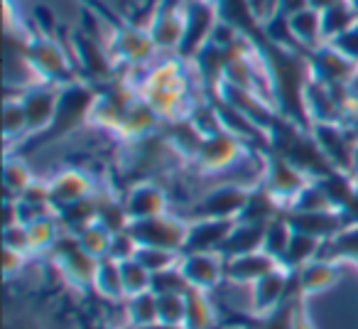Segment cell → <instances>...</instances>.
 <instances>
[{"instance_id":"16","label":"cell","mask_w":358,"mask_h":329,"mask_svg":"<svg viewBox=\"0 0 358 329\" xmlns=\"http://www.w3.org/2000/svg\"><path fill=\"white\" fill-rule=\"evenodd\" d=\"M292 288H294V270L278 265L275 270H270L268 275H263V278L253 283L250 314H265L270 309H275L292 295Z\"/></svg>"},{"instance_id":"24","label":"cell","mask_w":358,"mask_h":329,"mask_svg":"<svg viewBox=\"0 0 358 329\" xmlns=\"http://www.w3.org/2000/svg\"><path fill=\"white\" fill-rule=\"evenodd\" d=\"M294 275H297V285L304 298H312V295H319L324 290L334 288L338 283L341 270H338V263H334V260L317 258L304 265V268L294 270Z\"/></svg>"},{"instance_id":"23","label":"cell","mask_w":358,"mask_h":329,"mask_svg":"<svg viewBox=\"0 0 358 329\" xmlns=\"http://www.w3.org/2000/svg\"><path fill=\"white\" fill-rule=\"evenodd\" d=\"M162 133L164 138L172 143V148L182 155L185 162H194L196 153H199L201 143H204L206 135L196 128L194 120L187 115V118H177V120H169V123H162Z\"/></svg>"},{"instance_id":"43","label":"cell","mask_w":358,"mask_h":329,"mask_svg":"<svg viewBox=\"0 0 358 329\" xmlns=\"http://www.w3.org/2000/svg\"><path fill=\"white\" fill-rule=\"evenodd\" d=\"M135 258H138L140 263H143L145 268L155 275V273H162V270L179 265L182 253H177V251H167V248H152V246H140Z\"/></svg>"},{"instance_id":"10","label":"cell","mask_w":358,"mask_h":329,"mask_svg":"<svg viewBox=\"0 0 358 329\" xmlns=\"http://www.w3.org/2000/svg\"><path fill=\"white\" fill-rule=\"evenodd\" d=\"M50 253L55 265L59 268V273L71 285H76L81 290H94V278H96V270H99L101 258H94L91 253H86L74 234H64L62 231V236L52 246Z\"/></svg>"},{"instance_id":"39","label":"cell","mask_w":358,"mask_h":329,"mask_svg":"<svg viewBox=\"0 0 358 329\" xmlns=\"http://www.w3.org/2000/svg\"><path fill=\"white\" fill-rule=\"evenodd\" d=\"M125 319L130 322V327L157 322V295L148 290V293L133 295L125 300Z\"/></svg>"},{"instance_id":"54","label":"cell","mask_w":358,"mask_h":329,"mask_svg":"<svg viewBox=\"0 0 358 329\" xmlns=\"http://www.w3.org/2000/svg\"><path fill=\"white\" fill-rule=\"evenodd\" d=\"M348 3H351V6H353V10L358 13V0H348Z\"/></svg>"},{"instance_id":"38","label":"cell","mask_w":358,"mask_h":329,"mask_svg":"<svg viewBox=\"0 0 358 329\" xmlns=\"http://www.w3.org/2000/svg\"><path fill=\"white\" fill-rule=\"evenodd\" d=\"M3 180H6V197H20L22 192L35 182V175H32V170L27 167L22 155H6V172H3Z\"/></svg>"},{"instance_id":"15","label":"cell","mask_w":358,"mask_h":329,"mask_svg":"<svg viewBox=\"0 0 358 329\" xmlns=\"http://www.w3.org/2000/svg\"><path fill=\"white\" fill-rule=\"evenodd\" d=\"M20 101L25 106L27 125H30L27 138H35V135L45 133L52 125V120H55L57 104H59V86L50 84V81H40V84L20 91Z\"/></svg>"},{"instance_id":"34","label":"cell","mask_w":358,"mask_h":329,"mask_svg":"<svg viewBox=\"0 0 358 329\" xmlns=\"http://www.w3.org/2000/svg\"><path fill=\"white\" fill-rule=\"evenodd\" d=\"M358 22V13L353 10V6L348 0H338L331 8L322 10V25H324V42L336 40L338 35H343L346 30H351Z\"/></svg>"},{"instance_id":"50","label":"cell","mask_w":358,"mask_h":329,"mask_svg":"<svg viewBox=\"0 0 358 329\" xmlns=\"http://www.w3.org/2000/svg\"><path fill=\"white\" fill-rule=\"evenodd\" d=\"M3 255H6V260H3L6 278H13L15 273H20L22 265H25V260H27V255L20 253V251H15V248H3Z\"/></svg>"},{"instance_id":"19","label":"cell","mask_w":358,"mask_h":329,"mask_svg":"<svg viewBox=\"0 0 358 329\" xmlns=\"http://www.w3.org/2000/svg\"><path fill=\"white\" fill-rule=\"evenodd\" d=\"M287 221L292 224L294 231L302 234L317 236L319 241H329L336 234H341L346 226H351L353 221L348 219L343 211L338 209H327V211H285Z\"/></svg>"},{"instance_id":"9","label":"cell","mask_w":358,"mask_h":329,"mask_svg":"<svg viewBox=\"0 0 358 329\" xmlns=\"http://www.w3.org/2000/svg\"><path fill=\"white\" fill-rule=\"evenodd\" d=\"M128 231L135 236L140 246H152V248H167L182 253L189 234V219L174 214H159L152 219L130 221Z\"/></svg>"},{"instance_id":"1","label":"cell","mask_w":358,"mask_h":329,"mask_svg":"<svg viewBox=\"0 0 358 329\" xmlns=\"http://www.w3.org/2000/svg\"><path fill=\"white\" fill-rule=\"evenodd\" d=\"M196 81V71L189 62L179 57L155 62L148 66L143 79L138 81L140 99L159 115L162 123L192 115L199 101L192 94V86Z\"/></svg>"},{"instance_id":"35","label":"cell","mask_w":358,"mask_h":329,"mask_svg":"<svg viewBox=\"0 0 358 329\" xmlns=\"http://www.w3.org/2000/svg\"><path fill=\"white\" fill-rule=\"evenodd\" d=\"M187 317H185V329H214V307H211L206 290L189 288L187 290Z\"/></svg>"},{"instance_id":"3","label":"cell","mask_w":358,"mask_h":329,"mask_svg":"<svg viewBox=\"0 0 358 329\" xmlns=\"http://www.w3.org/2000/svg\"><path fill=\"white\" fill-rule=\"evenodd\" d=\"M268 150L270 153H278L280 158L289 160L294 167H299L312 180H322L329 172L336 170L327 160V155L322 153L312 130L280 113L268 128Z\"/></svg>"},{"instance_id":"30","label":"cell","mask_w":358,"mask_h":329,"mask_svg":"<svg viewBox=\"0 0 358 329\" xmlns=\"http://www.w3.org/2000/svg\"><path fill=\"white\" fill-rule=\"evenodd\" d=\"M285 214V206L278 202V197H273L263 185L253 187L250 192V200L245 204L243 214L238 221H250V224H270L273 219Z\"/></svg>"},{"instance_id":"33","label":"cell","mask_w":358,"mask_h":329,"mask_svg":"<svg viewBox=\"0 0 358 329\" xmlns=\"http://www.w3.org/2000/svg\"><path fill=\"white\" fill-rule=\"evenodd\" d=\"M96 200H99V224H103L110 234H118V231L128 229L130 214H128V209H125L123 197L96 190Z\"/></svg>"},{"instance_id":"51","label":"cell","mask_w":358,"mask_h":329,"mask_svg":"<svg viewBox=\"0 0 358 329\" xmlns=\"http://www.w3.org/2000/svg\"><path fill=\"white\" fill-rule=\"evenodd\" d=\"M304 8H309V0H280L278 3V13H282V15H287V18L304 10Z\"/></svg>"},{"instance_id":"7","label":"cell","mask_w":358,"mask_h":329,"mask_svg":"<svg viewBox=\"0 0 358 329\" xmlns=\"http://www.w3.org/2000/svg\"><path fill=\"white\" fill-rule=\"evenodd\" d=\"M253 187H245L241 182H221L214 190L204 192L194 204L189 206L185 219H229L238 221L245 204L250 200Z\"/></svg>"},{"instance_id":"18","label":"cell","mask_w":358,"mask_h":329,"mask_svg":"<svg viewBox=\"0 0 358 329\" xmlns=\"http://www.w3.org/2000/svg\"><path fill=\"white\" fill-rule=\"evenodd\" d=\"M236 221L229 219H189V234L182 253H221Z\"/></svg>"},{"instance_id":"36","label":"cell","mask_w":358,"mask_h":329,"mask_svg":"<svg viewBox=\"0 0 358 329\" xmlns=\"http://www.w3.org/2000/svg\"><path fill=\"white\" fill-rule=\"evenodd\" d=\"M27 226V234H30V244L32 251H52V246L57 244V239L62 236V226L57 221V214L50 211V214H42L37 219H32Z\"/></svg>"},{"instance_id":"11","label":"cell","mask_w":358,"mask_h":329,"mask_svg":"<svg viewBox=\"0 0 358 329\" xmlns=\"http://www.w3.org/2000/svg\"><path fill=\"white\" fill-rule=\"evenodd\" d=\"M71 47H74V55H76L74 64H76V69L81 66V76H84L86 81L101 86L118 76V64H115V59L110 57L108 47L101 45L99 37L86 35L84 30H76L74 35H71Z\"/></svg>"},{"instance_id":"25","label":"cell","mask_w":358,"mask_h":329,"mask_svg":"<svg viewBox=\"0 0 358 329\" xmlns=\"http://www.w3.org/2000/svg\"><path fill=\"white\" fill-rule=\"evenodd\" d=\"M289 30L302 52H312L319 45H324V25H322V13L314 8H304V10L289 15Z\"/></svg>"},{"instance_id":"49","label":"cell","mask_w":358,"mask_h":329,"mask_svg":"<svg viewBox=\"0 0 358 329\" xmlns=\"http://www.w3.org/2000/svg\"><path fill=\"white\" fill-rule=\"evenodd\" d=\"M292 329H314L312 319H309V312H307V298L302 295L299 290L297 300H294V319H292Z\"/></svg>"},{"instance_id":"48","label":"cell","mask_w":358,"mask_h":329,"mask_svg":"<svg viewBox=\"0 0 358 329\" xmlns=\"http://www.w3.org/2000/svg\"><path fill=\"white\" fill-rule=\"evenodd\" d=\"M331 45L336 47L338 52H343L348 59L358 62V22L351 27V30H346L343 35H338L336 40H331Z\"/></svg>"},{"instance_id":"21","label":"cell","mask_w":358,"mask_h":329,"mask_svg":"<svg viewBox=\"0 0 358 329\" xmlns=\"http://www.w3.org/2000/svg\"><path fill=\"white\" fill-rule=\"evenodd\" d=\"M99 187L94 185L89 175L79 167H64L50 180V195H52V209H62L66 204H74L79 200L96 195Z\"/></svg>"},{"instance_id":"14","label":"cell","mask_w":358,"mask_h":329,"mask_svg":"<svg viewBox=\"0 0 358 329\" xmlns=\"http://www.w3.org/2000/svg\"><path fill=\"white\" fill-rule=\"evenodd\" d=\"M307 59L314 79L329 86H348L358 74V62L348 59L331 42H324L317 50L307 52Z\"/></svg>"},{"instance_id":"45","label":"cell","mask_w":358,"mask_h":329,"mask_svg":"<svg viewBox=\"0 0 358 329\" xmlns=\"http://www.w3.org/2000/svg\"><path fill=\"white\" fill-rule=\"evenodd\" d=\"M6 329H50L47 322L42 319V314L32 307H20L17 312H13V307L8 309L6 317Z\"/></svg>"},{"instance_id":"46","label":"cell","mask_w":358,"mask_h":329,"mask_svg":"<svg viewBox=\"0 0 358 329\" xmlns=\"http://www.w3.org/2000/svg\"><path fill=\"white\" fill-rule=\"evenodd\" d=\"M138 248H140V244L135 241V236L130 234L128 229H125V231H118V234H113L108 255L113 260H118V263H125V260H133L135 255H138Z\"/></svg>"},{"instance_id":"6","label":"cell","mask_w":358,"mask_h":329,"mask_svg":"<svg viewBox=\"0 0 358 329\" xmlns=\"http://www.w3.org/2000/svg\"><path fill=\"white\" fill-rule=\"evenodd\" d=\"M106 47H108L115 64H125L130 69H135V66L148 69L155 64V57L159 55L152 37H150L148 25H138V22L118 20L115 25H110Z\"/></svg>"},{"instance_id":"53","label":"cell","mask_w":358,"mask_h":329,"mask_svg":"<svg viewBox=\"0 0 358 329\" xmlns=\"http://www.w3.org/2000/svg\"><path fill=\"white\" fill-rule=\"evenodd\" d=\"M353 175L358 177V148H356V160H353Z\"/></svg>"},{"instance_id":"42","label":"cell","mask_w":358,"mask_h":329,"mask_svg":"<svg viewBox=\"0 0 358 329\" xmlns=\"http://www.w3.org/2000/svg\"><path fill=\"white\" fill-rule=\"evenodd\" d=\"M179 263H182V260H179ZM189 288H192V283L187 280L182 265H174V268H167V270H162V273L152 275V293L155 295H169V293L187 295Z\"/></svg>"},{"instance_id":"17","label":"cell","mask_w":358,"mask_h":329,"mask_svg":"<svg viewBox=\"0 0 358 329\" xmlns=\"http://www.w3.org/2000/svg\"><path fill=\"white\" fill-rule=\"evenodd\" d=\"M125 209L130 214V221L140 219H152V216L167 214L169 211V200L162 185H157L155 180H140L133 182L128 187V192L123 195Z\"/></svg>"},{"instance_id":"40","label":"cell","mask_w":358,"mask_h":329,"mask_svg":"<svg viewBox=\"0 0 358 329\" xmlns=\"http://www.w3.org/2000/svg\"><path fill=\"white\" fill-rule=\"evenodd\" d=\"M76 239H79L81 248H84L86 253H91L94 258H106V255H108V251H110L113 234H110L103 224H99V221H96V224H91L89 229L81 231Z\"/></svg>"},{"instance_id":"8","label":"cell","mask_w":358,"mask_h":329,"mask_svg":"<svg viewBox=\"0 0 358 329\" xmlns=\"http://www.w3.org/2000/svg\"><path fill=\"white\" fill-rule=\"evenodd\" d=\"M187 25V0H155L148 30L159 55L172 52L177 57L179 45L185 40Z\"/></svg>"},{"instance_id":"12","label":"cell","mask_w":358,"mask_h":329,"mask_svg":"<svg viewBox=\"0 0 358 329\" xmlns=\"http://www.w3.org/2000/svg\"><path fill=\"white\" fill-rule=\"evenodd\" d=\"M312 182V177L304 175L299 167H294L289 160L280 158L278 153L265 150V172L260 185L270 192L273 197H278L280 204L287 209L292 204V200Z\"/></svg>"},{"instance_id":"20","label":"cell","mask_w":358,"mask_h":329,"mask_svg":"<svg viewBox=\"0 0 358 329\" xmlns=\"http://www.w3.org/2000/svg\"><path fill=\"white\" fill-rule=\"evenodd\" d=\"M182 270L192 288L214 290L216 285L226 283V258L221 253H182Z\"/></svg>"},{"instance_id":"5","label":"cell","mask_w":358,"mask_h":329,"mask_svg":"<svg viewBox=\"0 0 358 329\" xmlns=\"http://www.w3.org/2000/svg\"><path fill=\"white\" fill-rule=\"evenodd\" d=\"M25 55H27V62H30L32 69L37 71V76H40L42 81L64 86V84H71V81L81 79L76 64L69 59L66 50L55 40V37L40 35V32H30Z\"/></svg>"},{"instance_id":"22","label":"cell","mask_w":358,"mask_h":329,"mask_svg":"<svg viewBox=\"0 0 358 329\" xmlns=\"http://www.w3.org/2000/svg\"><path fill=\"white\" fill-rule=\"evenodd\" d=\"M278 265H282V263L275 260L273 255H268L265 251L234 255V258H226V283L253 285L255 280L268 275L270 270H275Z\"/></svg>"},{"instance_id":"29","label":"cell","mask_w":358,"mask_h":329,"mask_svg":"<svg viewBox=\"0 0 358 329\" xmlns=\"http://www.w3.org/2000/svg\"><path fill=\"white\" fill-rule=\"evenodd\" d=\"M297 295H299V285H297V275H294L292 295H289L282 304H278V307L265 314H245L241 322H243L245 329H292L294 300H297Z\"/></svg>"},{"instance_id":"52","label":"cell","mask_w":358,"mask_h":329,"mask_svg":"<svg viewBox=\"0 0 358 329\" xmlns=\"http://www.w3.org/2000/svg\"><path fill=\"white\" fill-rule=\"evenodd\" d=\"M130 329H185V327H177V324H167V322H150V324H143V327H130Z\"/></svg>"},{"instance_id":"44","label":"cell","mask_w":358,"mask_h":329,"mask_svg":"<svg viewBox=\"0 0 358 329\" xmlns=\"http://www.w3.org/2000/svg\"><path fill=\"white\" fill-rule=\"evenodd\" d=\"M185 317H187V298L185 295H177V293L157 295V319L159 322L185 327Z\"/></svg>"},{"instance_id":"2","label":"cell","mask_w":358,"mask_h":329,"mask_svg":"<svg viewBox=\"0 0 358 329\" xmlns=\"http://www.w3.org/2000/svg\"><path fill=\"white\" fill-rule=\"evenodd\" d=\"M96 99H99V86L86 79H76L71 84L59 86V104H57V113L50 128L45 133L35 135V138H27L25 143H20L8 155H22L25 158L32 150L45 148V145L57 143L59 138L71 135L79 125L91 120V111L96 106Z\"/></svg>"},{"instance_id":"27","label":"cell","mask_w":358,"mask_h":329,"mask_svg":"<svg viewBox=\"0 0 358 329\" xmlns=\"http://www.w3.org/2000/svg\"><path fill=\"white\" fill-rule=\"evenodd\" d=\"M265 226H268V224L236 221L234 231L229 234L224 248H221V255H224V258H234V255H243V253H253V251H263Z\"/></svg>"},{"instance_id":"4","label":"cell","mask_w":358,"mask_h":329,"mask_svg":"<svg viewBox=\"0 0 358 329\" xmlns=\"http://www.w3.org/2000/svg\"><path fill=\"white\" fill-rule=\"evenodd\" d=\"M250 153H253V148L245 140L224 128L214 135H206L192 164L201 175H231L238 170L241 162Z\"/></svg>"},{"instance_id":"26","label":"cell","mask_w":358,"mask_h":329,"mask_svg":"<svg viewBox=\"0 0 358 329\" xmlns=\"http://www.w3.org/2000/svg\"><path fill=\"white\" fill-rule=\"evenodd\" d=\"M55 214L64 234L79 236L81 231L89 229L91 224L99 221V200H96V195H91V197H86V200L74 202V204L62 206Z\"/></svg>"},{"instance_id":"41","label":"cell","mask_w":358,"mask_h":329,"mask_svg":"<svg viewBox=\"0 0 358 329\" xmlns=\"http://www.w3.org/2000/svg\"><path fill=\"white\" fill-rule=\"evenodd\" d=\"M120 270H123V285H125V293H128V298L152 290V273H150V270L145 268L138 258L120 263Z\"/></svg>"},{"instance_id":"13","label":"cell","mask_w":358,"mask_h":329,"mask_svg":"<svg viewBox=\"0 0 358 329\" xmlns=\"http://www.w3.org/2000/svg\"><path fill=\"white\" fill-rule=\"evenodd\" d=\"M312 135L319 143L322 153L336 170L353 172V160H356L358 135L348 123H314Z\"/></svg>"},{"instance_id":"32","label":"cell","mask_w":358,"mask_h":329,"mask_svg":"<svg viewBox=\"0 0 358 329\" xmlns=\"http://www.w3.org/2000/svg\"><path fill=\"white\" fill-rule=\"evenodd\" d=\"M322 246H324V241H319L317 236L294 231L287 253H285V258H282V265L289 270L304 268L307 263H312V260H317L319 255H322Z\"/></svg>"},{"instance_id":"37","label":"cell","mask_w":358,"mask_h":329,"mask_svg":"<svg viewBox=\"0 0 358 329\" xmlns=\"http://www.w3.org/2000/svg\"><path fill=\"white\" fill-rule=\"evenodd\" d=\"M292 236H294V229H292V224L287 221V216H285V214L278 216V219H273L268 226H265L263 251L268 255H273L275 260H280V263H282V258H285V253H287Z\"/></svg>"},{"instance_id":"31","label":"cell","mask_w":358,"mask_h":329,"mask_svg":"<svg viewBox=\"0 0 358 329\" xmlns=\"http://www.w3.org/2000/svg\"><path fill=\"white\" fill-rule=\"evenodd\" d=\"M3 130H6V143L8 150L13 148V143L17 140V145L22 140H27L30 135V125H27L25 106L20 101V94H6V106H3Z\"/></svg>"},{"instance_id":"47","label":"cell","mask_w":358,"mask_h":329,"mask_svg":"<svg viewBox=\"0 0 358 329\" xmlns=\"http://www.w3.org/2000/svg\"><path fill=\"white\" fill-rule=\"evenodd\" d=\"M3 241H6V248H15V251H20V253H25V255L35 253V251H32L30 234H27L25 224L6 226V229H3Z\"/></svg>"},{"instance_id":"28","label":"cell","mask_w":358,"mask_h":329,"mask_svg":"<svg viewBox=\"0 0 358 329\" xmlns=\"http://www.w3.org/2000/svg\"><path fill=\"white\" fill-rule=\"evenodd\" d=\"M94 293L106 302H125L128 300V293H125L123 285V270H120L118 260H113L110 255L99 260V270H96L94 278Z\"/></svg>"}]
</instances>
